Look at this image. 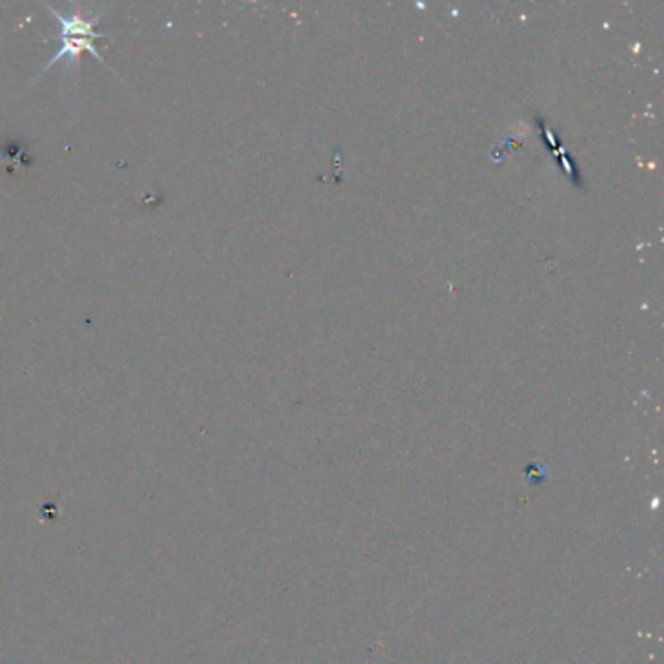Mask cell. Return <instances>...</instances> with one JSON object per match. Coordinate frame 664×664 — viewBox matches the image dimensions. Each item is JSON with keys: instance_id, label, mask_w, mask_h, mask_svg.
Listing matches in <instances>:
<instances>
[{"instance_id": "cell-1", "label": "cell", "mask_w": 664, "mask_h": 664, "mask_svg": "<svg viewBox=\"0 0 664 664\" xmlns=\"http://www.w3.org/2000/svg\"><path fill=\"white\" fill-rule=\"evenodd\" d=\"M47 8H49V12L55 14V18L61 24V34H59L61 49L57 51V55L53 57L46 67H43L41 74L55 67V64L61 61H67V67H74L79 57L82 55V51L92 53L95 59L105 64L104 57L100 55V51L95 49V39L107 37L105 34H102V31H95V24L100 21L102 10H98V12L86 14L82 8H72V12L62 14L57 8H53L49 4Z\"/></svg>"}]
</instances>
